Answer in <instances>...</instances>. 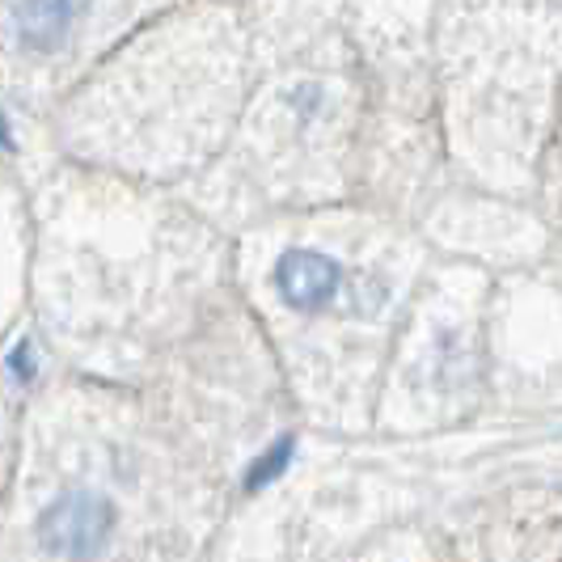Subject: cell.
Wrapping results in <instances>:
<instances>
[{"label": "cell", "mask_w": 562, "mask_h": 562, "mask_svg": "<svg viewBox=\"0 0 562 562\" xmlns=\"http://www.w3.org/2000/svg\"><path fill=\"white\" fill-rule=\"evenodd\" d=\"M114 529V512L106 499L98 495H64L56 504L43 512L38 520V537L47 550H56L64 559H89L106 546V537Z\"/></svg>", "instance_id": "1"}, {"label": "cell", "mask_w": 562, "mask_h": 562, "mask_svg": "<svg viewBox=\"0 0 562 562\" xmlns=\"http://www.w3.org/2000/svg\"><path fill=\"white\" fill-rule=\"evenodd\" d=\"M338 262L317 250H288L276 267L283 301H292L296 310H317L338 292Z\"/></svg>", "instance_id": "2"}, {"label": "cell", "mask_w": 562, "mask_h": 562, "mask_svg": "<svg viewBox=\"0 0 562 562\" xmlns=\"http://www.w3.org/2000/svg\"><path fill=\"white\" fill-rule=\"evenodd\" d=\"M9 18L22 26V38L34 47H56L68 18H72V4H13Z\"/></svg>", "instance_id": "3"}, {"label": "cell", "mask_w": 562, "mask_h": 562, "mask_svg": "<svg viewBox=\"0 0 562 562\" xmlns=\"http://www.w3.org/2000/svg\"><path fill=\"white\" fill-rule=\"evenodd\" d=\"M292 461V436H280L276 440V449L267 452V457H258L250 465V479H246V491H258L262 482H276L283 474V465Z\"/></svg>", "instance_id": "4"}, {"label": "cell", "mask_w": 562, "mask_h": 562, "mask_svg": "<svg viewBox=\"0 0 562 562\" xmlns=\"http://www.w3.org/2000/svg\"><path fill=\"white\" fill-rule=\"evenodd\" d=\"M9 364H13V372L26 381V376H34V351H30V338L26 342H18V351L9 356Z\"/></svg>", "instance_id": "5"}]
</instances>
